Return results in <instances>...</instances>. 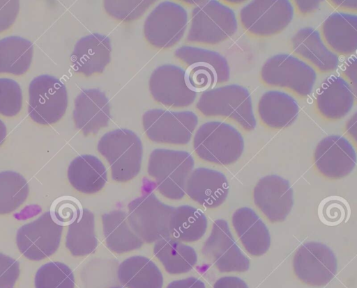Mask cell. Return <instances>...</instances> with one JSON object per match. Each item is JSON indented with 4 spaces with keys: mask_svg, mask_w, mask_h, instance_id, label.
Wrapping results in <instances>:
<instances>
[{
    "mask_svg": "<svg viewBox=\"0 0 357 288\" xmlns=\"http://www.w3.org/2000/svg\"><path fill=\"white\" fill-rule=\"evenodd\" d=\"M253 198L256 206L271 222L284 221L293 206V191L289 182L275 175L259 180Z\"/></svg>",
    "mask_w": 357,
    "mask_h": 288,
    "instance_id": "obj_18",
    "label": "cell"
},
{
    "mask_svg": "<svg viewBox=\"0 0 357 288\" xmlns=\"http://www.w3.org/2000/svg\"><path fill=\"white\" fill-rule=\"evenodd\" d=\"M109 288H123V287L116 286V287H109Z\"/></svg>",
    "mask_w": 357,
    "mask_h": 288,
    "instance_id": "obj_48",
    "label": "cell"
},
{
    "mask_svg": "<svg viewBox=\"0 0 357 288\" xmlns=\"http://www.w3.org/2000/svg\"><path fill=\"white\" fill-rule=\"evenodd\" d=\"M194 165L192 156L186 151L157 148L150 154L147 172L162 195L180 200L185 195L186 182Z\"/></svg>",
    "mask_w": 357,
    "mask_h": 288,
    "instance_id": "obj_5",
    "label": "cell"
},
{
    "mask_svg": "<svg viewBox=\"0 0 357 288\" xmlns=\"http://www.w3.org/2000/svg\"><path fill=\"white\" fill-rule=\"evenodd\" d=\"M103 234L108 248L124 253L139 248L143 241L133 231L123 210L116 209L102 215Z\"/></svg>",
    "mask_w": 357,
    "mask_h": 288,
    "instance_id": "obj_28",
    "label": "cell"
},
{
    "mask_svg": "<svg viewBox=\"0 0 357 288\" xmlns=\"http://www.w3.org/2000/svg\"><path fill=\"white\" fill-rule=\"evenodd\" d=\"M334 6L337 8H343V9H351L354 10H356L357 8V0H341V1H331Z\"/></svg>",
    "mask_w": 357,
    "mask_h": 288,
    "instance_id": "obj_46",
    "label": "cell"
},
{
    "mask_svg": "<svg viewBox=\"0 0 357 288\" xmlns=\"http://www.w3.org/2000/svg\"><path fill=\"white\" fill-rule=\"evenodd\" d=\"M153 253L165 271L172 275L189 272L197 262L193 248L171 237L155 242Z\"/></svg>",
    "mask_w": 357,
    "mask_h": 288,
    "instance_id": "obj_30",
    "label": "cell"
},
{
    "mask_svg": "<svg viewBox=\"0 0 357 288\" xmlns=\"http://www.w3.org/2000/svg\"><path fill=\"white\" fill-rule=\"evenodd\" d=\"M117 276L127 288H162L163 276L155 263L140 255L132 256L119 266Z\"/></svg>",
    "mask_w": 357,
    "mask_h": 288,
    "instance_id": "obj_29",
    "label": "cell"
},
{
    "mask_svg": "<svg viewBox=\"0 0 357 288\" xmlns=\"http://www.w3.org/2000/svg\"><path fill=\"white\" fill-rule=\"evenodd\" d=\"M110 105L105 94L98 88L82 90L74 102L73 118L84 136L97 134L110 120Z\"/></svg>",
    "mask_w": 357,
    "mask_h": 288,
    "instance_id": "obj_19",
    "label": "cell"
},
{
    "mask_svg": "<svg viewBox=\"0 0 357 288\" xmlns=\"http://www.w3.org/2000/svg\"><path fill=\"white\" fill-rule=\"evenodd\" d=\"M166 288H206L204 283L195 277L177 280L168 284Z\"/></svg>",
    "mask_w": 357,
    "mask_h": 288,
    "instance_id": "obj_43",
    "label": "cell"
},
{
    "mask_svg": "<svg viewBox=\"0 0 357 288\" xmlns=\"http://www.w3.org/2000/svg\"><path fill=\"white\" fill-rule=\"evenodd\" d=\"M356 94L342 77L331 75L317 89L315 105L319 113L328 120L344 118L352 109Z\"/></svg>",
    "mask_w": 357,
    "mask_h": 288,
    "instance_id": "obj_21",
    "label": "cell"
},
{
    "mask_svg": "<svg viewBox=\"0 0 357 288\" xmlns=\"http://www.w3.org/2000/svg\"><path fill=\"white\" fill-rule=\"evenodd\" d=\"M68 178L76 190L91 194L104 187L107 180V173L98 158L91 154H83L70 162L68 168Z\"/></svg>",
    "mask_w": 357,
    "mask_h": 288,
    "instance_id": "obj_27",
    "label": "cell"
},
{
    "mask_svg": "<svg viewBox=\"0 0 357 288\" xmlns=\"http://www.w3.org/2000/svg\"><path fill=\"white\" fill-rule=\"evenodd\" d=\"M36 288H74L75 278L65 264L48 262L40 266L35 275Z\"/></svg>",
    "mask_w": 357,
    "mask_h": 288,
    "instance_id": "obj_35",
    "label": "cell"
},
{
    "mask_svg": "<svg viewBox=\"0 0 357 288\" xmlns=\"http://www.w3.org/2000/svg\"><path fill=\"white\" fill-rule=\"evenodd\" d=\"M82 211V205L77 199L72 196H62L53 202L50 211L54 221L65 226L77 220Z\"/></svg>",
    "mask_w": 357,
    "mask_h": 288,
    "instance_id": "obj_38",
    "label": "cell"
},
{
    "mask_svg": "<svg viewBox=\"0 0 357 288\" xmlns=\"http://www.w3.org/2000/svg\"><path fill=\"white\" fill-rule=\"evenodd\" d=\"M22 106V93L13 79H0V114L6 117L16 115Z\"/></svg>",
    "mask_w": 357,
    "mask_h": 288,
    "instance_id": "obj_37",
    "label": "cell"
},
{
    "mask_svg": "<svg viewBox=\"0 0 357 288\" xmlns=\"http://www.w3.org/2000/svg\"><path fill=\"white\" fill-rule=\"evenodd\" d=\"M293 51L322 73L336 70L339 58L326 45L318 31L310 26L300 29L292 36Z\"/></svg>",
    "mask_w": 357,
    "mask_h": 288,
    "instance_id": "obj_23",
    "label": "cell"
},
{
    "mask_svg": "<svg viewBox=\"0 0 357 288\" xmlns=\"http://www.w3.org/2000/svg\"><path fill=\"white\" fill-rule=\"evenodd\" d=\"M213 288H248L247 284L235 276H225L218 279Z\"/></svg>",
    "mask_w": 357,
    "mask_h": 288,
    "instance_id": "obj_42",
    "label": "cell"
},
{
    "mask_svg": "<svg viewBox=\"0 0 357 288\" xmlns=\"http://www.w3.org/2000/svg\"><path fill=\"white\" fill-rule=\"evenodd\" d=\"M33 46L20 36L0 40V74L22 75L28 71L33 58Z\"/></svg>",
    "mask_w": 357,
    "mask_h": 288,
    "instance_id": "obj_31",
    "label": "cell"
},
{
    "mask_svg": "<svg viewBox=\"0 0 357 288\" xmlns=\"http://www.w3.org/2000/svg\"><path fill=\"white\" fill-rule=\"evenodd\" d=\"M198 124L192 111L150 109L142 115L144 131L149 140L157 143L185 145Z\"/></svg>",
    "mask_w": 357,
    "mask_h": 288,
    "instance_id": "obj_10",
    "label": "cell"
},
{
    "mask_svg": "<svg viewBox=\"0 0 357 288\" xmlns=\"http://www.w3.org/2000/svg\"><path fill=\"white\" fill-rule=\"evenodd\" d=\"M19 10V1L0 0V33L8 29L13 25Z\"/></svg>",
    "mask_w": 357,
    "mask_h": 288,
    "instance_id": "obj_40",
    "label": "cell"
},
{
    "mask_svg": "<svg viewBox=\"0 0 357 288\" xmlns=\"http://www.w3.org/2000/svg\"><path fill=\"white\" fill-rule=\"evenodd\" d=\"M93 214L82 209L79 218L68 226L66 246L74 256H84L95 251L98 240L95 234Z\"/></svg>",
    "mask_w": 357,
    "mask_h": 288,
    "instance_id": "obj_33",
    "label": "cell"
},
{
    "mask_svg": "<svg viewBox=\"0 0 357 288\" xmlns=\"http://www.w3.org/2000/svg\"><path fill=\"white\" fill-rule=\"evenodd\" d=\"M357 115L355 112L351 117L347 120L345 125L347 133L356 141L357 137Z\"/></svg>",
    "mask_w": 357,
    "mask_h": 288,
    "instance_id": "obj_45",
    "label": "cell"
},
{
    "mask_svg": "<svg viewBox=\"0 0 357 288\" xmlns=\"http://www.w3.org/2000/svg\"><path fill=\"white\" fill-rule=\"evenodd\" d=\"M321 1H296L297 10L302 15H307L319 8Z\"/></svg>",
    "mask_w": 357,
    "mask_h": 288,
    "instance_id": "obj_44",
    "label": "cell"
},
{
    "mask_svg": "<svg viewBox=\"0 0 357 288\" xmlns=\"http://www.w3.org/2000/svg\"><path fill=\"white\" fill-rule=\"evenodd\" d=\"M342 73L344 77L350 83L354 93L356 94L357 87V65L356 57L355 55L349 58L343 65Z\"/></svg>",
    "mask_w": 357,
    "mask_h": 288,
    "instance_id": "obj_41",
    "label": "cell"
},
{
    "mask_svg": "<svg viewBox=\"0 0 357 288\" xmlns=\"http://www.w3.org/2000/svg\"><path fill=\"white\" fill-rule=\"evenodd\" d=\"M7 129L5 124L0 120V145L6 138Z\"/></svg>",
    "mask_w": 357,
    "mask_h": 288,
    "instance_id": "obj_47",
    "label": "cell"
},
{
    "mask_svg": "<svg viewBox=\"0 0 357 288\" xmlns=\"http://www.w3.org/2000/svg\"><path fill=\"white\" fill-rule=\"evenodd\" d=\"M257 111L266 127L280 129L290 126L296 120L299 107L297 102L287 93L269 90L260 97Z\"/></svg>",
    "mask_w": 357,
    "mask_h": 288,
    "instance_id": "obj_26",
    "label": "cell"
},
{
    "mask_svg": "<svg viewBox=\"0 0 357 288\" xmlns=\"http://www.w3.org/2000/svg\"><path fill=\"white\" fill-rule=\"evenodd\" d=\"M28 194L29 185L22 175L10 170L0 172V214L15 211Z\"/></svg>",
    "mask_w": 357,
    "mask_h": 288,
    "instance_id": "obj_34",
    "label": "cell"
},
{
    "mask_svg": "<svg viewBox=\"0 0 357 288\" xmlns=\"http://www.w3.org/2000/svg\"><path fill=\"white\" fill-rule=\"evenodd\" d=\"M188 19V13L183 6L173 1H162L152 10L144 21L145 39L158 49L172 47L184 35Z\"/></svg>",
    "mask_w": 357,
    "mask_h": 288,
    "instance_id": "obj_12",
    "label": "cell"
},
{
    "mask_svg": "<svg viewBox=\"0 0 357 288\" xmlns=\"http://www.w3.org/2000/svg\"><path fill=\"white\" fill-rule=\"evenodd\" d=\"M314 158L318 170L329 178L348 175L356 163L352 145L339 135H331L321 140L315 148Z\"/></svg>",
    "mask_w": 357,
    "mask_h": 288,
    "instance_id": "obj_17",
    "label": "cell"
},
{
    "mask_svg": "<svg viewBox=\"0 0 357 288\" xmlns=\"http://www.w3.org/2000/svg\"><path fill=\"white\" fill-rule=\"evenodd\" d=\"M294 15L291 3L287 0L252 1L239 13L241 24L249 34L260 38L282 32Z\"/></svg>",
    "mask_w": 357,
    "mask_h": 288,
    "instance_id": "obj_11",
    "label": "cell"
},
{
    "mask_svg": "<svg viewBox=\"0 0 357 288\" xmlns=\"http://www.w3.org/2000/svg\"><path fill=\"white\" fill-rule=\"evenodd\" d=\"M196 108L205 117H220L238 125L243 130L255 129L257 121L251 95L242 86L229 84L203 93Z\"/></svg>",
    "mask_w": 357,
    "mask_h": 288,
    "instance_id": "obj_1",
    "label": "cell"
},
{
    "mask_svg": "<svg viewBox=\"0 0 357 288\" xmlns=\"http://www.w3.org/2000/svg\"><path fill=\"white\" fill-rule=\"evenodd\" d=\"M202 252L220 272H244L250 266V261L236 243L228 223L223 219L213 223Z\"/></svg>",
    "mask_w": 357,
    "mask_h": 288,
    "instance_id": "obj_15",
    "label": "cell"
},
{
    "mask_svg": "<svg viewBox=\"0 0 357 288\" xmlns=\"http://www.w3.org/2000/svg\"><path fill=\"white\" fill-rule=\"evenodd\" d=\"M63 226L53 219L50 211L21 226L16 234L19 250L27 259L38 261L54 254L58 249Z\"/></svg>",
    "mask_w": 357,
    "mask_h": 288,
    "instance_id": "obj_13",
    "label": "cell"
},
{
    "mask_svg": "<svg viewBox=\"0 0 357 288\" xmlns=\"http://www.w3.org/2000/svg\"><path fill=\"white\" fill-rule=\"evenodd\" d=\"M155 2L153 0H106L103 1V6L110 17L127 22L138 19Z\"/></svg>",
    "mask_w": 357,
    "mask_h": 288,
    "instance_id": "obj_36",
    "label": "cell"
},
{
    "mask_svg": "<svg viewBox=\"0 0 357 288\" xmlns=\"http://www.w3.org/2000/svg\"><path fill=\"white\" fill-rule=\"evenodd\" d=\"M185 191L202 206L215 208L225 202L229 184L223 173L210 168H198L190 174Z\"/></svg>",
    "mask_w": 357,
    "mask_h": 288,
    "instance_id": "obj_22",
    "label": "cell"
},
{
    "mask_svg": "<svg viewBox=\"0 0 357 288\" xmlns=\"http://www.w3.org/2000/svg\"><path fill=\"white\" fill-rule=\"evenodd\" d=\"M149 91L158 103L172 108H185L195 100L197 93L191 91L185 80V70L174 65H162L152 72Z\"/></svg>",
    "mask_w": 357,
    "mask_h": 288,
    "instance_id": "obj_16",
    "label": "cell"
},
{
    "mask_svg": "<svg viewBox=\"0 0 357 288\" xmlns=\"http://www.w3.org/2000/svg\"><path fill=\"white\" fill-rule=\"evenodd\" d=\"M260 77L266 86L284 88L305 97L311 93L317 74L302 59L291 54H278L264 63Z\"/></svg>",
    "mask_w": 357,
    "mask_h": 288,
    "instance_id": "obj_7",
    "label": "cell"
},
{
    "mask_svg": "<svg viewBox=\"0 0 357 288\" xmlns=\"http://www.w3.org/2000/svg\"><path fill=\"white\" fill-rule=\"evenodd\" d=\"M20 275L19 262L0 253V288H11Z\"/></svg>",
    "mask_w": 357,
    "mask_h": 288,
    "instance_id": "obj_39",
    "label": "cell"
},
{
    "mask_svg": "<svg viewBox=\"0 0 357 288\" xmlns=\"http://www.w3.org/2000/svg\"><path fill=\"white\" fill-rule=\"evenodd\" d=\"M321 33L333 52L353 54L357 49V16L343 12L333 13L324 21Z\"/></svg>",
    "mask_w": 357,
    "mask_h": 288,
    "instance_id": "obj_25",
    "label": "cell"
},
{
    "mask_svg": "<svg viewBox=\"0 0 357 288\" xmlns=\"http://www.w3.org/2000/svg\"><path fill=\"white\" fill-rule=\"evenodd\" d=\"M174 56L188 65L185 70V83L195 93H203L229 79V63L217 51L184 45L175 50Z\"/></svg>",
    "mask_w": 357,
    "mask_h": 288,
    "instance_id": "obj_2",
    "label": "cell"
},
{
    "mask_svg": "<svg viewBox=\"0 0 357 288\" xmlns=\"http://www.w3.org/2000/svg\"><path fill=\"white\" fill-rule=\"evenodd\" d=\"M207 218L199 209L189 205L174 207L169 229L173 238L184 242L200 239L206 232Z\"/></svg>",
    "mask_w": 357,
    "mask_h": 288,
    "instance_id": "obj_32",
    "label": "cell"
},
{
    "mask_svg": "<svg viewBox=\"0 0 357 288\" xmlns=\"http://www.w3.org/2000/svg\"><path fill=\"white\" fill-rule=\"evenodd\" d=\"M294 273L300 280L312 286L328 283L337 272V260L329 247L310 241L301 245L294 259Z\"/></svg>",
    "mask_w": 357,
    "mask_h": 288,
    "instance_id": "obj_14",
    "label": "cell"
},
{
    "mask_svg": "<svg viewBox=\"0 0 357 288\" xmlns=\"http://www.w3.org/2000/svg\"><path fill=\"white\" fill-rule=\"evenodd\" d=\"M193 147L197 155L206 161L229 165L241 156L244 141L241 134L231 125L209 121L195 132Z\"/></svg>",
    "mask_w": 357,
    "mask_h": 288,
    "instance_id": "obj_6",
    "label": "cell"
},
{
    "mask_svg": "<svg viewBox=\"0 0 357 288\" xmlns=\"http://www.w3.org/2000/svg\"><path fill=\"white\" fill-rule=\"evenodd\" d=\"M232 225L245 250L254 256L265 254L271 245L268 228L251 209L242 207L232 215Z\"/></svg>",
    "mask_w": 357,
    "mask_h": 288,
    "instance_id": "obj_24",
    "label": "cell"
},
{
    "mask_svg": "<svg viewBox=\"0 0 357 288\" xmlns=\"http://www.w3.org/2000/svg\"><path fill=\"white\" fill-rule=\"evenodd\" d=\"M97 149L109 164L114 180L128 182L139 173L143 146L132 131L116 129L107 132L98 141Z\"/></svg>",
    "mask_w": 357,
    "mask_h": 288,
    "instance_id": "obj_3",
    "label": "cell"
},
{
    "mask_svg": "<svg viewBox=\"0 0 357 288\" xmlns=\"http://www.w3.org/2000/svg\"><path fill=\"white\" fill-rule=\"evenodd\" d=\"M110 39L93 33L81 38L70 56L72 67L85 77L102 73L111 61Z\"/></svg>",
    "mask_w": 357,
    "mask_h": 288,
    "instance_id": "obj_20",
    "label": "cell"
},
{
    "mask_svg": "<svg viewBox=\"0 0 357 288\" xmlns=\"http://www.w3.org/2000/svg\"><path fill=\"white\" fill-rule=\"evenodd\" d=\"M174 209L153 193H145L129 202L128 219L136 234L150 243L170 237L169 223Z\"/></svg>",
    "mask_w": 357,
    "mask_h": 288,
    "instance_id": "obj_8",
    "label": "cell"
},
{
    "mask_svg": "<svg viewBox=\"0 0 357 288\" xmlns=\"http://www.w3.org/2000/svg\"><path fill=\"white\" fill-rule=\"evenodd\" d=\"M29 97L28 113L38 124H54L66 111V88L53 76L43 74L35 77L29 86Z\"/></svg>",
    "mask_w": 357,
    "mask_h": 288,
    "instance_id": "obj_9",
    "label": "cell"
},
{
    "mask_svg": "<svg viewBox=\"0 0 357 288\" xmlns=\"http://www.w3.org/2000/svg\"><path fill=\"white\" fill-rule=\"evenodd\" d=\"M238 23L233 10L218 1H201L192 10L186 40L217 45L233 36Z\"/></svg>",
    "mask_w": 357,
    "mask_h": 288,
    "instance_id": "obj_4",
    "label": "cell"
}]
</instances>
